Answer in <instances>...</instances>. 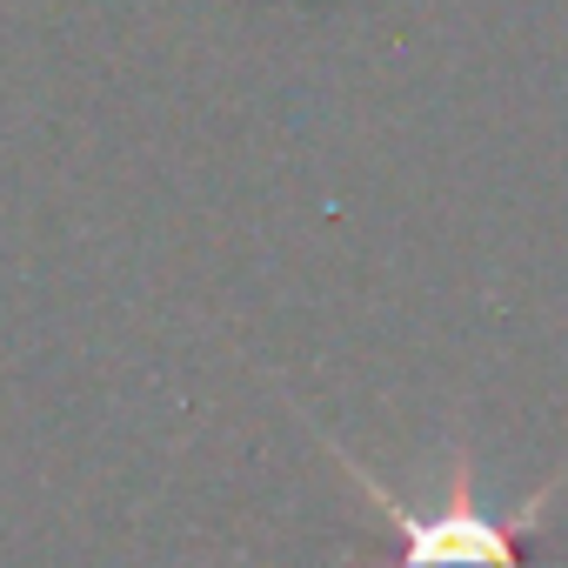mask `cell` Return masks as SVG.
<instances>
[{"label":"cell","instance_id":"obj_1","mask_svg":"<svg viewBox=\"0 0 568 568\" xmlns=\"http://www.w3.org/2000/svg\"><path fill=\"white\" fill-rule=\"evenodd\" d=\"M295 415L315 428V442L335 455V468L362 488V501L375 508L382 521V561H362V568H568V561H541L535 541H541V521L548 508L561 501L568 488V462L528 488L521 501H488L481 495V475H475V448L462 435H448L435 448V488L428 495H408L395 481H382L328 422H315V408L295 402Z\"/></svg>","mask_w":568,"mask_h":568}]
</instances>
